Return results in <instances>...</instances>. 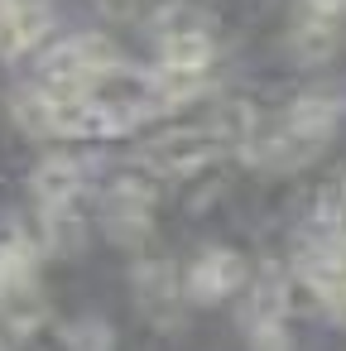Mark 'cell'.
<instances>
[{
	"label": "cell",
	"mask_w": 346,
	"mask_h": 351,
	"mask_svg": "<svg viewBox=\"0 0 346 351\" xmlns=\"http://www.w3.org/2000/svg\"><path fill=\"white\" fill-rule=\"evenodd\" d=\"M15 121H20L25 130H34V135H53L58 106H53V97H49L44 87H34V92H20V97H15Z\"/></svg>",
	"instance_id": "obj_14"
},
{
	"label": "cell",
	"mask_w": 346,
	"mask_h": 351,
	"mask_svg": "<svg viewBox=\"0 0 346 351\" xmlns=\"http://www.w3.org/2000/svg\"><path fill=\"white\" fill-rule=\"evenodd\" d=\"M293 49H298V58L303 63H322V58H332L336 53V29H332V20H303L298 29H293Z\"/></svg>",
	"instance_id": "obj_13"
},
{
	"label": "cell",
	"mask_w": 346,
	"mask_h": 351,
	"mask_svg": "<svg viewBox=\"0 0 346 351\" xmlns=\"http://www.w3.org/2000/svg\"><path fill=\"white\" fill-rule=\"evenodd\" d=\"M308 10H312L317 20H332V15H341V10H346V0H308Z\"/></svg>",
	"instance_id": "obj_19"
},
{
	"label": "cell",
	"mask_w": 346,
	"mask_h": 351,
	"mask_svg": "<svg viewBox=\"0 0 346 351\" xmlns=\"http://www.w3.org/2000/svg\"><path fill=\"white\" fill-rule=\"evenodd\" d=\"M44 231H49V245H58V250H82V221L68 212V207H49V217H44Z\"/></svg>",
	"instance_id": "obj_16"
},
{
	"label": "cell",
	"mask_w": 346,
	"mask_h": 351,
	"mask_svg": "<svg viewBox=\"0 0 346 351\" xmlns=\"http://www.w3.org/2000/svg\"><path fill=\"white\" fill-rule=\"evenodd\" d=\"M145 159L159 169V173H173V178H193L202 173L212 159H217V135L212 130H173V135H159Z\"/></svg>",
	"instance_id": "obj_1"
},
{
	"label": "cell",
	"mask_w": 346,
	"mask_h": 351,
	"mask_svg": "<svg viewBox=\"0 0 346 351\" xmlns=\"http://www.w3.org/2000/svg\"><path fill=\"white\" fill-rule=\"evenodd\" d=\"M0 351H10V346H5V341H0Z\"/></svg>",
	"instance_id": "obj_20"
},
{
	"label": "cell",
	"mask_w": 346,
	"mask_h": 351,
	"mask_svg": "<svg viewBox=\"0 0 346 351\" xmlns=\"http://www.w3.org/2000/svg\"><path fill=\"white\" fill-rule=\"evenodd\" d=\"M332 221H336V236H346V178L336 183V197H332Z\"/></svg>",
	"instance_id": "obj_18"
},
{
	"label": "cell",
	"mask_w": 346,
	"mask_h": 351,
	"mask_svg": "<svg viewBox=\"0 0 346 351\" xmlns=\"http://www.w3.org/2000/svg\"><path fill=\"white\" fill-rule=\"evenodd\" d=\"M0 317H5L10 332L29 337L44 317H49V303L39 293V284H25V289H10V293H0Z\"/></svg>",
	"instance_id": "obj_11"
},
{
	"label": "cell",
	"mask_w": 346,
	"mask_h": 351,
	"mask_svg": "<svg viewBox=\"0 0 346 351\" xmlns=\"http://www.w3.org/2000/svg\"><path fill=\"white\" fill-rule=\"evenodd\" d=\"M149 202H154V193H149L145 183H135V178H116V183L106 188V231H111L116 241H135V236H145Z\"/></svg>",
	"instance_id": "obj_4"
},
{
	"label": "cell",
	"mask_w": 346,
	"mask_h": 351,
	"mask_svg": "<svg viewBox=\"0 0 346 351\" xmlns=\"http://www.w3.org/2000/svg\"><path fill=\"white\" fill-rule=\"evenodd\" d=\"M255 125H260V116H255V106L250 101H221L217 111H212V135H217V145H250L255 140Z\"/></svg>",
	"instance_id": "obj_12"
},
{
	"label": "cell",
	"mask_w": 346,
	"mask_h": 351,
	"mask_svg": "<svg viewBox=\"0 0 346 351\" xmlns=\"http://www.w3.org/2000/svg\"><path fill=\"white\" fill-rule=\"evenodd\" d=\"M53 29L49 0H0V53H25Z\"/></svg>",
	"instance_id": "obj_2"
},
{
	"label": "cell",
	"mask_w": 346,
	"mask_h": 351,
	"mask_svg": "<svg viewBox=\"0 0 346 351\" xmlns=\"http://www.w3.org/2000/svg\"><path fill=\"white\" fill-rule=\"evenodd\" d=\"M63 346L68 351H116V332L101 317H77V322H68Z\"/></svg>",
	"instance_id": "obj_15"
},
{
	"label": "cell",
	"mask_w": 346,
	"mask_h": 351,
	"mask_svg": "<svg viewBox=\"0 0 346 351\" xmlns=\"http://www.w3.org/2000/svg\"><path fill=\"white\" fill-rule=\"evenodd\" d=\"M34 269H39V255H34V241L29 236L15 231V236L0 241V293L34 284Z\"/></svg>",
	"instance_id": "obj_10"
},
{
	"label": "cell",
	"mask_w": 346,
	"mask_h": 351,
	"mask_svg": "<svg viewBox=\"0 0 346 351\" xmlns=\"http://www.w3.org/2000/svg\"><path fill=\"white\" fill-rule=\"evenodd\" d=\"M207 63H212V39L202 34V29H173V34H164V68H173V73H207Z\"/></svg>",
	"instance_id": "obj_8"
},
{
	"label": "cell",
	"mask_w": 346,
	"mask_h": 351,
	"mask_svg": "<svg viewBox=\"0 0 346 351\" xmlns=\"http://www.w3.org/2000/svg\"><path fill=\"white\" fill-rule=\"evenodd\" d=\"M341 111H346V101H341L336 92H308V97H298V101L288 106V135L312 149L317 140H327V135L336 130Z\"/></svg>",
	"instance_id": "obj_5"
},
{
	"label": "cell",
	"mask_w": 346,
	"mask_h": 351,
	"mask_svg": "<svg viewBox=\"0 0 346 351\" xmlns=\"http://www.w3.org/2000/svg\"><path fill=\"white\" fill-rule=\"evenodd\" d=\"M284 308H288V279H284L279 260H264L260 265V279L250 284V298H245V327L284 322Z\"/></svg>",
	"instance_id": "obj_6"
},
{
	"label": "cell",
	"mask_w": 346,
	"mask_h": 351,
	"mask_svg": "<svg viewBox=\"0 0 346 351\" xmlns=\"http://www.w3.org/2000/svg\"><path fill=\"white\" fill-rule=\"evenodd\" d=\"M250 351H293V337L284 332V322H260L250 327Z\"/></svg>",
	"instance_id": "obj_17"
},
{
	"label": "cell",
	"mask_w": 346,
	"mask_h": 351,
	"mask_svg": "<svg viewBox=\"0 0 346 351\" xmlns=\"http://www.w3.org/2000/svg\"><path fill=\"white\" fill-rule=\"evenodd\" d=\"M29 188H34V197H39L44 207H68V202L82 193V164L68 159V154H53V159H44V164L34 169Z\"/></svg>",
	"instance_id": "obj_7"
},
{
	"label": "cell",
	"mask_w": 346,
	"mask_h": 351,
	"mask_svg": "<svg viewBox=\"0 0 346 351\" xmlns=\"http://www.w3.org/2000/svg\"><path fill=\"white\" fill-rule=\"evenodd\" d=\"M245 284V260L236 250H202L193 274H188V298L193 303H217Z\"/></svg>",
	"instance_id": "obj_3"
},
{
	"label": "cell",
	"mask_w": 346,
	"mask_h": 351,
	"mask_svg": "<svg viewBox=\"0 0 346 351\" xmlns=\"http://www.w3.org/2000/svg\"><path fill=\"white\" fill-rule=\"evenodd\" d=\"M135 293H140L145 313L164 317L169 303H173V265L159 260V255H154V260H140V265H135Z\"/></svg>",
	"instance_id": "obj_9"
}]
</instances>
